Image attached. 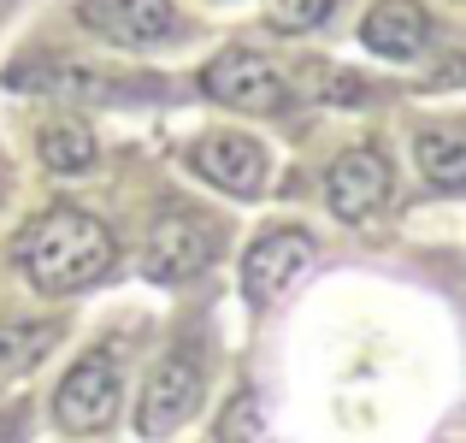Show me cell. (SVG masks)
Masks as SVG:
<instances>
[{
	"label": "cell",
	"instance_id": "cell-13",
	"mask_svg": "<svg viewBox=\"0 0 466 443\" xmlns=\"http://www.w3.org/2000/svg\"><path fill=\"white\" fill-rule=\"evenodd\" d=\"M42 166L47 171H89L95 166V137L77 125H47L42 130Z\"/></svg>",
	"mask_w": 466,
	"mask_h": 443
},
{
	"label": "cell",
	"instance_id": "cell-4",
	"mask_svg": "<svg viewBox=\"0 0 466 443\" xmlns=\"http://www.w3.org/2000/svg\"><path fill=\"white\" fill-rule=\"evenodd\" d=\"M201 89L213 95V101L237 107V113H278V107H284V77H278V66L266 54H248V47L218 54L213 66L201 71Z\"/></svg>",
	"mask_w": 466,
	"mask_h": 443
},
{
	"label": "cell",
	"instance_id": "cell-14",
	"mask_svg": "<svg viewBox=\"0 0 466 443\" xmlns=\"http://www.w3.org/2000/svg\"><path fill=\"white\" fill-rule=\"evenodd\" d=\"M218 443H272L266 432V408L254 390H242V397L225 402V414H218Z\"/></svg>",
	"mask_w": 466,
	"mask_h": 443
},
{
	"label": "cell",
	"instance_id": "cell-1",
	"mask_svg": "<svg viewBox=\"0 0 466 443\" xmlns=\"http://www.w3.org/2000/svg\"><path fill=\"white\" fill-rule=\"evenodd\" d=\"M113 237H106L101 219L77 213V207H54V213H42L30 231L18 237V266L24 278H30L35 290H89L101 284L106 273H113Z\"/></svg>",
	"mask_w": 466,
	"mask_h": 443
},
{
	"label": "cell",
	"instance_id": "cell-2",
	"mask_svg": "<svg viewBox=\"0 0 466 443\" xmlns=\"http://www.w3.org/2000/svg\"><path fill=\"white\" fill-rule=\"evenodd\" d=\"M195 402H201V355L171 349L142 385V408H137L142 438H166L171 426H183L195 414Z\"/></svg>",
	"mask_w": 466,
	"mask_h": 443
},
{
	"label": "cell",
	"instance_id": "cell-7",
	"mask_svg": "<svg viewBox=\"0 0 466 443\" xmlns=\"http://www.w3.org/2000/svg\"><path fill=\"white\" fill-rule=\"evenodd\" d=\"M308 266H313V237L308 231H266V237L248 249V261H242V284H248L254 302H266V295H278L284 284H296Z\"/></svg>",
	"mask_w": 466,
	"mask_h": 443
},
{
	"label": "cell",
	"instance_id": "cell-8",
	"mask_svg": "<svg viewBox=\"0 0 466 443\" xmlns=\"http://www.w3.org/2000/svg\"><path fill=\"white\" fill-rule=\"evenodd\" d=\"M330 213L337 219H372L378 207H384L390 195V166L384 154H372V148H354V154H342L337 166H330Z\"/></svg>",
	"mask_w": 466,
	"mask_h": 443
},
{
	"label": "cell",
	"instance_id": "cell-9",
	"mask_svg": "<svg viewBox=\"0 0 466 443\" xmlns=\"http://www.w3.org/2000/svg\"><path fill=\"white\" fill-rule=\"evenodd\" d=\"M189 160L207 183H218L230 195H260V183H266V154L254 137H201Z\"/></svg>",
	"mask_w": 466,
	"mask_h": 443
},
{
	"label": "cell",
	"instance_id": "cell-5",
	"mask_svg": "<svg viewBox=\"0 0 466 443\" xmlns=\"http://www.w3.org/2000/svg\"><path fill=\"white\" fill-rule=\"evenodd\" d=\"M207 261H213V231L195 213H166L142 242V273L154 284H183V278L207 273Z\"/></svg>",
	"mask_w": 466,
	"mask_h": 443
},
{
	"label": "cell",
	"instance_id": "cell-15",
	"mask_svg": "<svg viewBox=\"0 0 466 443\" xmlns=\"http://www.w3.org/2000/svg\"><path fill=\"white\" fill-rule=\"evenodd\" d=\"M266 18H272L278 30H313V24L330 18V0H272Z\"/></svg>",
	"mask_w": 466,
	"mask_h": 443
},
{
	"label": "cell",
	"instance_id": "cell-3",
	"mask_svg": "<svg viewBox=\"0 0 466 443\" xmlns=\"http://www.w3.org/2000/svg\"><path fill=\"white\" fill-rule=\"evenodd\" d=\"M118 414V366L113 355H83L54 397V420L66 432H106Z\"/></svg>",
	"mask_w": 466,
	"mask_h": 443
},
{
	"label": "cell",
	"instance_id": "cell-11",
	"mask_svg": "<svg viewBox=\"0 0 466 443\" xmlns=\"http://www.w3.org/2000/svg\"><path fill=\"white\" fill-rule=\"evenodd\" d=\"M47 349H54V325H30V319H18V325H0V385L24 378Z\"/></svg>",
	"mask_w": 466,
	"mask_h": 443
},
{
	"label": "cell",
	"instance_id": "cell-12",
	"mask_svg": "<svg viewBox=\"0 0 466 443\" xmlns=\"http://www.w3.org/2000/svg\"><path fill=\"white\" fill-rule=\"evenodd\" d=\"M420 171L437 183V190H461V183H466V142L449 137V130L420 137Z\"/></svg>",
	"mask_w": 466,
	"mask_h": 443
},
{
	"label": "cell",
	"instance_id": "cell-10",
	"mask_svg": "<svg viewBox=\"0 0 466 443\" xmlns=\"http://www.w3.org/2000/svg\"><path fill=\"white\" fill-rule=\"evenodd\" d=\"M360 36H366V47L384 54V59H413L431 42V18H425L420 0H378V6L366 12Z\"/></svg>",
	"mask_w": 466,
	"mask_h": 443
},
{
	"label": "cell",
	"instance_id": "cell-6",
	"mask_svg": "<svg viewBox=\"0 0 466 443\" xmlns=\"http://www.w3.org/2000/svg\"><path fill=\"white\" fill-rule=\"evenodd\" d=\"M83 24L101 30L106 42L148 47L177 30V12H171V0H83Z\"/></svg>",
	"mask_w": 466,
	"mask_h": 443
}]
</instances>
